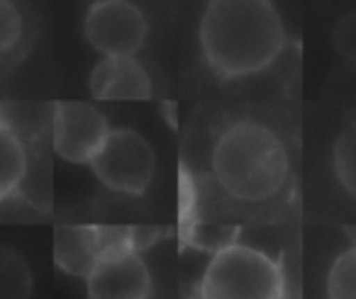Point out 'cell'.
<instances>
[{"instance_id": "11", "label": "cell", "mask_w": 356, "mask_h": 299, "mask_svg": "<svg viewBox=\"0 0 356 299\" xmlns=\"http://www.w3.org/2000/svg\"><path fill=\"white\" fill-rule=\"evenodd\" d=\"M32 270L17 250L0 246V299H30Z\"/></svg>"}, {"instance_id": "12", "label": "cell", "mask_w": 356, "mask_h": 299, "mask_svg": "<svg viewBox=\"0 0 356 299\" xmlns=\"http://www.w3.org/2000/svg\"><path fill=\"white\" fill-rule=\"evenodd\" d=\"M332 168L339 185L356 200V117L341 127L332 146Z\"/></svg>"}, {"instance_id": "5", "label": "cell", "mask_w": 356, "mask_h": 299, "mask_svg": "<svg viewBox=\"0 0 356 299\" xmlns=\"http://www.w3.org/2000/svg\"><path fill=\"white\" fill-rule=\"evenodd\" d=\"M147 32V17L129 0H95L83 20L86 40L103 56H134Z\"/></svg>"}, {"instance_id": "9", "label": "cell", "mask_w": 356, "mask_h": 299, "mask_svg": "<svg viewBox=\"0 0 356 299\" xmlns=\"http://www.w3.org/2000/svg\"><path fill=\"white\" fill-rule=\"evenodd\" d=\"M88 90L95 100L120 103V100H149L154 85L152 76L134 56H103L90 71Z\"/></svg>"}, {"instance_id": "6", "label": "cell", "mask_w": 356, "mask_h": 299, "mask_svg": "<svg viewBox=\"0 0 356 299\" xmlns=\"http://www.w3.org/2000/svg\"><path fill=\"white\" fill-rule=\"evenodd\" d=\"M88 299H149L152 273L137 241H122L105 250L86 277Z\"/></svg>"}, {"instance_id": "14", "label": "cell", "mask_w": 356, "mask_h": 299, "mask_svg": "<svg viewBox=\"0 0 356 299\" xmlns=\"http://www.w3.org/2000/svg\"><path fill=\"white\" fill-rule=\"evenodd\" d=\"M22 40V12L13 0H0V54H8Z\"/></svg>"}, {"instance_id": "10", "label": "cell", "mask_w": 356, "mask_h": 299, "mask_svg": "<svg viewBox=\"0 0 356 299\" xmlns=\"http://www.w3.org/2000/svg\"><path fill=\"white\" fill-rule=\"evenodd\" d=\"M30 171L27 146L20 134L0 117V200L15 195Z\"/></svg>"}, {"instance_id": "1", "label": "cell", "mask_w": 356, "mask_h": 299, "mask_svg": "<svg viewBox=\"0 0 356 299\" xmlns=\"http://www.w3.org/2000/svg\"><path fill=\"white\" fill-rule=\"evenodd\" d=\"M198 37L205 64L225 80L261 74L286 46V27L271 0H210Z\"/></svg>"}, {"instance_id": "7", "label": "cell", "mask_w": 356, "mask_h": 299, "mask_svg": "<svg viewBox=\"0 0 356 299\" xmlns=\"http://www.w3.org/2000/svg\"><path fill=\"white\" fill-rule=\"evenodd\" d=\"M108 132V119L95 105L66 100L56 103L51 110V146L66 163L88 166Z\"/></svg>"}, {"instance_id": "8", "label": "cell", "mask_w": 356, "mask_h": 299, "mask_svg": "<svg viewBox=\"0 0 356 299\" xmlns=\"http://www.w3.org/2000/svg\"><path fill=\"white\" fill-rule=\"evenodd\" d=\"M132 241V229L61 224L54 229V263L71 277H88L98 258L115 244Z\"/></svg>"}, {"instance_id": "15", "label": "cell", "mask_w": 356, "mask_h": 299, "mask_svg": "<svg viewBox=\"0 0 356 299\" xmlns=\"http://www.w3.org/2000/svg\"><path fill=\"white\" fill-rule=\"evenodd\" d=\"M334 46L346 64L356 66V12H349L334 27Z\"/></svg>"}, {"instance_id": "13", "label": "cell", "mask_w": 356, "mask_h": 299, "mask_svg": "<svg viewBox=\"0 0 356 299\" xmlns=\"http://www.w3.org/2000/svg\"><path fill=\"white\" fill-rule=\"evenodd\" d=\"M327 299H356V246L339 253L330 265Z\"/></svg>"}, {"instance_id": "3", "label": "cell", "mask_w": 356, "mask_h": 299, "mask_svg": "<svg viewBox=\"0 0 356 299\" xmlns=\"http://www.w3.org/2000/svg\"><path fill=\"white\" fill-rule=\"evenodd\" d=\"M286 277L273 255L247 244H227L213 253L200 277L198 299H283Z\"/></svg>"}, {"instance_id": "4", "label": "cell", "mask_w": 356, "mask_h": 299, "mask_svg": "<svg viewBox=\"0 0 356 299\" xmlns=\"http://www.w3.org/2000/svg\"><path fill=\"white\" fill-rule=\"evenodd\" d=\"M88 166L108 190L139 197L154 180L156 153L147 137L129 127H120L110 129Z\"/></svg>"}, {"instance_id": "2", "label": "cell", "mask_w": 356, "mask_h": 299, "mask_svg": "<svg viewBox=\"0 0 356 299\" xmlns=\"http://www.w3.org/2000/svg\"><path fill=\"white\" fill-rule=\"evenodd\" d=\"M218 185L237 202H266L283 190L291 176V156L271 127L239 119L220 132L210 153Z\"/></svg>"}]
</instances>
